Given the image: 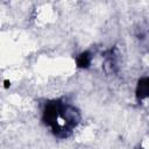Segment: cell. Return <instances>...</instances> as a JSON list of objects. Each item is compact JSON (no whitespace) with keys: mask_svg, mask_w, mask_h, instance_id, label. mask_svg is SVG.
<instances>
[{"mask_svg":"<svg viewBox=\"0 0 149 149\" xmlns=\"http://www.w3.org/2000/svg\"><path fill=\"white\" fill-rule=\"evenodd\" d=\"M144 149H149V137L144 141Z\"/></svg>","mask_w":149,"mask_h":149,"instance_id":"7a4b0ae2","label":"cell"},{"mask_svg":"<svg viewBox=\"0 0 149 149\" xmlns=\"http://www.w3.org/2000/svg\"><path fill=\"white\" fill-rule=\"evenodd\" d=\"M139 95L141 98H144V97L149 95V77L143 78L139 83Z\"/></svg>","mask_w":149,"mask_h":149,"instance_id":"6da1fadb","label":"cell"}]
</instances>
